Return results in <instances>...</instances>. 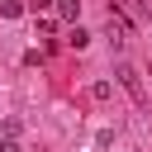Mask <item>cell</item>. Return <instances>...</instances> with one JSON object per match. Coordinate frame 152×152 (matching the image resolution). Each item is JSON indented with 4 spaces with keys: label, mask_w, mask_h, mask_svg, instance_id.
I'll return each mask as SVG.
<instances>
[{
    "label": "cell",
    "mask_w": 152,
    "mask_h": 152,
    "mask_svg": "<svg viewBox=\"0 0 152 152\" xmlns=\"http://www.w3.org/2000/svg\"><path fill=\"white\" fill-rule=\"evenodd\" d=\"M0 152H24V147H19V138H5V142H0Z\"/></svg>",
    "instance_id": "obj_5"
},
{
    "label": "cell",
    "mask_w": 152,
    "mask_h": 152,
    "mask_svg": "<svg viewBox=\"0 0 152 152\" xmlns=\"http://www.w3.org/2000/svg\"><path fill=\"white\" fill-rule=\"evenodd\" d=\"M119 81H124V90L142 104V81H138V71H133V66H119Z\"/></svg>",
    "instance_id": "obj_1"
},
{
    "label": "cell",
    "mask_w": 152,
    "mask_h": 152,
    "mask_svg": "<svg viewBox=\"0 0 152 152\" xmlns=\"http://www.w3.org/2000/svg\"><path fill=\"white\" fill-rule=\"evenodd\" d=\"M57 14H62V19H76V14H81V0H57Z\"/></svg>",
    "instance_id": "obj_2"
},
{
    "label": "cell",
    "mask_w": 152,
    "mask_h": 152,
    "mask_svg": "<svg viewBox=\"0 0 152 152\" xmlns=\"http://www.w3.org/2000/svg\"><path fill=\"white\" fill-rule=\"evenodd\" d=\"M66 43H71V48H76V52H81V48H86V43H90V33H86V28H81V24H76V28H71V38H66Z\"/></svg>",
    "instance_id": "obj_4"
},
{
    "label": "cell",
    "mask_w": 152,
    "mask_h": 152,
    "mask_svg": "<svg viewBox=\"0 0 152 152\" xmlns=\"http://www.w3.org/2000/svg\"><path fill=\"white\" fill-rule=\"evenodd\" d=\"M0 14H5V19H19L24 5H19V0H0Z\"/></svg>",
    "instance_id": "obj_3"
}]
</instances>
